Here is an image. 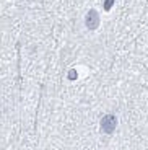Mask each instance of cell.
Masks as SVG:
<instances>
[{
	"label": "cell",
	"mask_w": 148,
	"mask_h": 150,
	"mask_svg": "<svg viewBox=\"0 0 148 150\" xmlns=\"http://www.w3.org/2000/svg\"><path fill=\"white\" fill-rule=\"evenodd\" d=\"M116 127H117V117L114 114H106L101 119V129H103L104 134H112Z\"/></svg>",
	"instance_id": "1"
},
{
	"label": "cell",
	"mask_w": 148,
	"mask_h": 150,
	"mask_svg": "<svg viewBox=\"0 0 148 150\" xmlns=\"http://www.w3.org/2000/svg\"><path fill=\"white\" fill-rule=\"evenodd\" d=\"M85 25L88 30H96L99 26V15L96 10H90L85 16Z\"/></svg>",
	"instance_id": "2"
},
{
	"label": "cell",
	"mask_w": 148,
	"mask_h": 150,
	"mask_svg": "<svg viewBox=\"0 0 148 150\" xmlns=\"http://www.w3.org/2000/svg\"><path fill=\"white\" fill-rule=\"evenodd\" d=\"M112 5H114V0H104V10H111L112 8Z\"/></svg>",
	"instance_id": "3"
},
{
	"label": "cell",
	"mask_w": 148,
	"mask_h": 150,
	"mask_svg": "<svg viewBox=\"0 0 148 150\" xmlns=\"http://www.w3.org/2000/svg\"><path fill=\"white\" fill-rule=\"evenodd\" d=\"M68 79H70V80H75V79H77V72H75V70L68 72Z\"/></svg>",
	"instance_id": "4"
}]
</instances>
